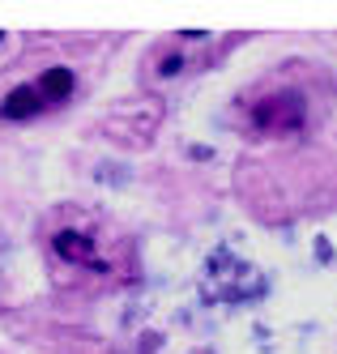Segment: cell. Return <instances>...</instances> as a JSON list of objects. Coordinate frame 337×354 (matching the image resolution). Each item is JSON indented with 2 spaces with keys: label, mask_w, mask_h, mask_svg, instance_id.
<instances>
[{
  "label": "cell",
  "mask_w": 337,
  "mask_h": 354,
  "mask_svg": "<svg viewBox=\"0 0 337 354\" xmlns=\"http://www.w3.org/2000/svg\"><path fill=\"white\" fill-rule=\"evenodd\" d=\"M252 120L261 133H291L303 124V98L299 94H273L252 107Z\"/></svg>",
  "instance_id": "obj_1"
},
{
  "label": "cell",
  "mask_w": 337,
  "mask_h": 354,
  "mask_svg": "<svg viewBox=\"0 0 337 354\" xmlns=\"http://www.w3.org/2000/svg\"><path fill=\"white\" fill-rule=\"evenodd\" d=\"M43 107H51L47 98H43V90H39L35 82H26V86H17L5 103H0V115H5V120H30V115H39Z\"/></svg>",
  "instance_id": "obj_2"
},
{
  "label": "cell",
  "mask_w": 337,
  "mask_h": 354,
  "mask_svg": "<svg viewBox=\"0 0 337 354\" xmlns=\"http://www.w3.org/2000/svg\"><path fill=\"white\" fill-rule=\"evenodd\" d=\"M35 86L43 90V98H47V103H60V98H69V94H73V68L56 64V68H47L43 77L35 82Z\"/></svg>",
  "instance_id": "obj_3"
},
{
  "label": "cell",
  "mask_w": 337,
  "mask_h": 354,
  "mask_svg": "<svg viewBox=\"0 0 337 354\" xmlns=\"http://www.w3.org/2000/svg\"><path fill=\"white\" fill-rule=\"evenodd\" d=\"M56 252H60L64 261H77V265H94V269H98V257L90 252V243H86L82 235H73V231H60V235H56Z\"/></svg>",
  "instance_id": "obj_4"
}]
</instances>
